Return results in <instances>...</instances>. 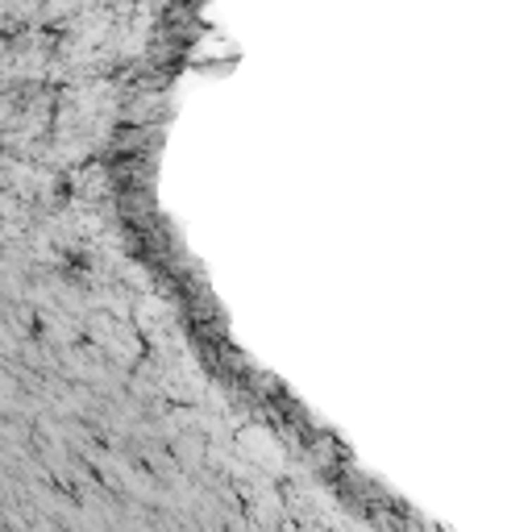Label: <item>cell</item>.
I'll return each mask as SVG.
<instances>
[]
</instances>
